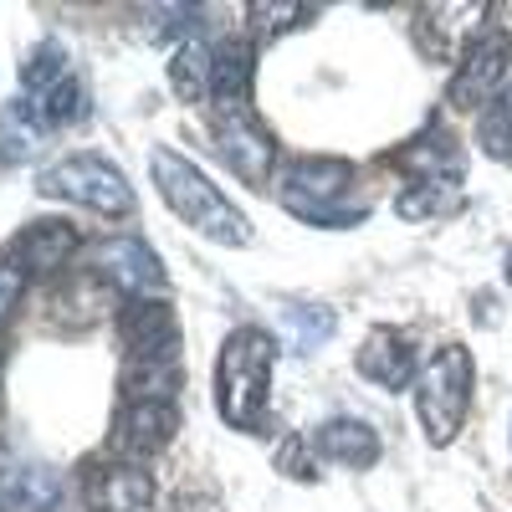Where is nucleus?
Here are the masks:
<instances>
[{"label": "nucleus", "mask_w": 512, "mask_h": 512, "mask_svg": "<svg viewBox=\"0 0 512 512\" xmlns=\"http://www.w3.org/2000/svg\"><path fill=\"white\" fill-rule=\"evenodd\" d=\"M21 287H26V272L11 262V256H0V323H6L21 303Z\"/></svg>", "instance_id": "b1692460"}, {"label": "nucleus", "mask_w": 512, "mask_h": 512, "mask_svg": "<svg viewBox=\"0 0 512 512\" xmlns=\"http://www.w3.org/2000/svg\"><path fill=\"white\" fill-rule=\"evenodd\" d=\"M251 57H256L251 41H236V36L216 47V62H210V93H216V108H241L246 103L251 72H256Z\"/></svg>", "instance_id": "a211bd4d"}, {"label": "nucleus", "mask_w": 512, "mask_h": 512, "mask_svg": "<svg viewBox=\"0 0 512 512\" xmlns=\"http://www.w3.org/2000/svg\"><path fill=\"white\" fill-rule=\"evenodd\" d=\"M507 62H512V31L507 26H487L477 41H466L461 57H456V72H451V108H466V113H482L507 82Z\"/></svg>", "instance_id": "0eeeda50"}, {"label": "nucleus", "mask_w": 512, "mask_h": 512, "mask_svg": "<svg viewBox=\"0 0 512 512\" xmlns=\"http://www.w3.org/2000/svg\"><path fill=\"white\" fill-rule=\"evenodd\" d=\"M472 384H477V364H472V349H461V344L436 349L431 364L420 369L415 410H420V425L431 436V446L456 441V431L466 425V410H472Z\"/></svg>", "instance_id": "20e7f679"}, {"label": "nucleus", "mask_w": 512, "mask_h": 512, "mask_svg": "<svg viewBox=\"0 0 512 512\" xmlns=\"http://www.w3.org/2000/svg\"><path fill=\"white\" fill-rule=\"evenodd\" d=\"M395 210L405 221H436L461 210V175H410V185L400 190Z\"/></svg>", "instance_id": "f3484780"}, {"label": "nucleus", "mask_w": 512, "mask_h": 512, "mask_svg": "<svg viewBox=\"0 0 512 512\" xmlns=\"http://www.w3.org/2000/svg\"><path fill=\"white\" fill-rule=\"evenodd\" d=\"M313 441L328 461L349 466V472H364V466L379 461V431L364 425V420H328V425H318Z\"/></svg>", "instance_id": "4468645a"}, {"label": "nucleus", "mask_w": 512, "mask_h": 512, "mask_svg": "<svg viewBox=\"0 0 512 512\" xmlns=\"http://www.w3.org/2000/svg\"><path fill=\"white\" fill-rule=\"evenodd\" d=\"M77 251V231L67 221H36L11 241V262L21 272H52Z\"/></svg>", "instance_id": "ddd939ff"}, {"label": "nucleus", "mask_w": 512, "mask_h": 512, "mask_svg": "<svg viewBox=\"0 0 512 512\" xmlns=\"http://www.w3.org/2000/svg\"><path fill=\"white\" fill-rule=\"evenodd\" d=\"M313 16H318V6H251L256 31H267V36H282L292 26H308Z\"/></svg>", "instance_id": "5701e85b"}, {"label": "nucleus", "mask_w": 512, "mask_h": 512, "mask_svg": "<svg viewBox=\"0 0 512 512\" xmlns=\"http://www.w3.org/2000/svg\"><path fill=\"white\" fill-rule=\"evenodd\" d=\"M62 502V477L47 466H11L0 477V507L6 512H57Z\"/></svg>", "instance_id": "dca6fc26"}, {"label": "nucleus", "mask_w": 512, "mask_h": 512, "mask_svg": "<svg viewBox=\"0 0 512 512\" xmlns=\"http://www.w3.org/2000/svg\"><path fill=\"white\" fill-rule=\"evenodd\" d=\"M216 149H221V159L231 164V175H241V180L256 185V190H267V169H272V154H277V149H272V134L256 123L251 103L216 113Z\"/></svg>", "instance_id": "6e6552de"}, {"label": "nucleus", "mask_w": 512, "mask_h": 512, "mask_svg": "<svg viewBox=\"0 0 512 512\" xmlns=\"http://www.w3.org/2000/svg\"><path fill=\"white\" fill-rule=\"evenodd\" d=\"M154 497V482L144 466H98L93 472V507L98 512H144Z\"/></svg>", "instance_id": "2eb2a0df"}, {"label": "nucleus", "mask_w": 512, "mask_h": 512, "mask_svg": "<svg viewBox=\"0 0 512 512\" xmlns=\"http://www.w3.org/2000/svg\"><path fill=\"white\" fill-rule=\"evenodd\" d=\"M277 200L297 221L323 231H344L364 221V200L354 195V164L344 159H297L277 180Z\"/></svg>", "instance_id": "7ed1b4c3"}, {"label": "nucleus", "mask_w": 512, "mask_h": 512, "mask_svg": "<svg viewBox=\"0 0 512 512\" xmlns=\"http://www.w3.org/2000/svg\"><path fill=\"white\" fill-rule=\"evenodd\" d=\"M36 190L52 200H72L82 210H98V216H128L134 210V185L103 154H67V159L47 164L36 175Z\"/></svg>", "instance_id": "39448f33"}, {"label": "nucleus", "mask_w": 512, "mask_h": 512, "mask_svg": "<svg viewBox=\"0 0 512 512\" xmlns=\"http://www.w3.org/2000/svg\"><path fill=\"white\" fill-rule=\"evenodd\" d=\"M21 103L41 118V128H67L88 113V93H82V77L67 62V52L57 41H41L26 52L21 62Z\"/></svg>", "instance_id": "423d86ee"}, {"label": "nucleus", "mask_w": 512, "mask_h": 512, "mask_svg": "<svg viewBox=\"0 0 512 512\" xmlns=\"http://www.w3.org/2000/svg\"><path fill=\"white\" fill-rule=\"evenodd\" d=\"M210 62H216V52L205 47V41H185V47L175 52V62H169V82H175L180 98H200L210 93Z\"/></svg>", "instance_id": "412c9836"}, {"label": "nucleus", "mask_w": 512, "mask_h": 512, "mask_svg": "<svg viewBox=\"0 0 512 512\" xmlns=\"http://www.w3.org/2000/svg\"><path fill=\"white\" fill-rule=\"evenodd\" d=\"M333 328H338L333 308H287L282 313V344L297 354H313L333 338Z\"/></svg>", "instance_id": "6ab92c4d"}, {"label": "nucleus", "mask_w": 512, "mask_h": 512, "mask_svg": "<svg viewBox=\"0 0 512 512\" xmlns=\"http://www.w3.org/2000/svg\"><path fill=\"white\" fill-rule=\"evenodd\" d=\"M93 267L98 277H108L118 292H128L134 303H144V292H159L164 287V267H159V256L134 241V236H113L93 251Z\"/></svg>", "instance_id": "1a4fd4ad"}, {"label": "nucleus", "mask_w": 512, "mask_h": 512, "mask_svg": "<svg viewBox=\"0 0 512 512\" xmlns=\"http://www.w3.org/2000/svg\"><path fill=\"white\" fill-rule=\"evenodd\" d=\"M128 359H180V328L164 303H128L123 313Z\"/></svg>", "instance_id": "9b49d317"}, {"label": "nucleus", "mask_w": 512, "mask_h": 512, "mask_svg": "<svg viewBox=\"0 0 512 512\" xmlns=\"http://www.w3.org/2000/svg\"><path fill=\"white\" fill-rule=\"evenodd\" d=\"M41 118L26 108V103H11L6 113H0V159L6 164H21V159H31L36 154V144H41Z\"/></svg>", "instance_id": "aec40b11"}, {"label": "nucleus", "mask_w": 512, "mask_h": 512, "mask_svg": "<svg viewBox=\"0 0 512 512\" xmlns=\"http://www.w3.org/2000/svg\"><path fill=\"white\" fill-rule=\"evenodd\" d=\"M477 144L487 159H512V93L507 88L477 113Z\"/></svg>", "instance_id": "4be33fe9"}, {"label": "nucleus", "mask_w": 512, "mask_h": 512, "mask_svg": "<svg viewBox=\"0 0 512 512\" xmlns=\"http://www.w3.org/2000/svg\"><path fill=\"white\" fill-rule=\"evenodd\" d=\"M154 185L159 195L169 200L175 216H185V226H195L205 241H221V246H246L251 241V226L241 210L210 185L190 159H180L175 149H154Z\"/></svg>", "instance_id": "f03ea898"}, {"label": "nucleus", "mask_w": 512, "mask_h": 512, "mask_svg": "<svg viewBox=\"0 0 512 512\" xmlns=\"http://www.w3.org/2000/svg\"><path fill=\"white\" fill-rule=\"evenodd\" d=\"M180 431V410L175 400H123L118 410V446L134 456H154L175 441Z\"/></svg>", "instance_id": "9d476101"}, {"label": "nucleus", "mask_w": 512, "mask_h": 512, "mask_svg": "<svg viewBox=\"0 0 512 512\" xmlns=\"http://www.w3.org/2000/svg\"><path fill=\"white\" fill-rule=\"evenodd\" d=\"M277 338L267 328H236L216 359V410L236 431H256L272 405Z\"/></svg>", "instance_id": "f257e3e1"}, {"label": "nucleus", "mask_w": 512, "mask_h": 512, "mask_svg": "<svg viewBox=\"0 0 512 512\" xmlns=\"http://www.w3.org/2000/svg\"><path fill=\"white\" fill-rule=\"evenodd\" d=\"M354 364L369 384H379V390H405L415 379V349L405 344V333H390V328H374Z\"/></svg>", "instance_id": "f8f14e48"}, {"label": "nucleus", "mask_w": 512, "mask_h": 512, "mask_svg": "<svg viewBox=\"0 0 512 512\" xmlns=\"http://www.w3.org/2000/svg\"><path fill=\"white\" fill-rule=\"evenodd\" d=\"M507 287H512V256H507Z\"/></svg>", "instance_id": "393cba45"}]
</instances>
